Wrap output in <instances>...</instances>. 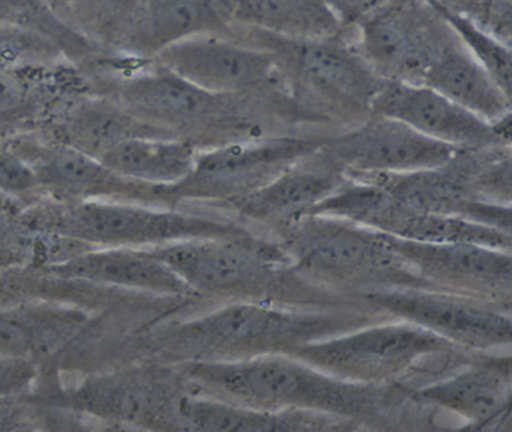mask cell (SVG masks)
I'll return each mask as SVG.
<instances>
[{"label":"cell","instance_id":"1","mask_svg":"<svg viewBox=\"0 0 512 432\" xmlns=\"http://www.w3.org/2000/svg\"><path fill=\"white\" fill-rule=\"evenodd\" d=\"M88 77L95 92L115 99L155 134L190 141L200 150L277 135L269 134V122L295 117L283 86L215 93L148 57L118 54Z\"/></svg>","mask_w":512,"mask_h":432},{"label":"cell","instance_id":"2","mask_svg":"<svg viewBox=\"0 0 512 432\" xmlns=\"http://www.w3.org/2000/svg\"><path fill=\"white\" fill-rule=\"evenodd\" d=\"M386 315L353 309L229 300L170 327L164 353L178 362H227L298 350L308 342L355 329Z\"/></svg>","mask_w":512,"mask_h":432},{"label":"cell","instance_id":"3","mask_svg":"<svg viewBox=\"0 0 512 432\" xmlns=\"http://www.w3.org/2000/svg\"><path fill=\"white\" fill-rule=\"evenodd\" d=\"M190 389L262 411H308L352 422L380 405L382 386L350 383L293 354L185 362Z\"/></svg>","mask_w":512,"mask_h":432},{"label":"cell","instance_id":"4","mask_svg":"<svg viewBox=\"0 0 512 432\" xmlns=\"http://www.w3.org/2000/svg\"><path fill=\"white\" fill-rule=\"evenodd\" d=\"M230 36L275 54L284 87L301 117L347 120L353 126L370 116L383 80L356 50L349 33L290 39L236 24Z\"/></svg>","mask_w":512,"mask_h":432},{"label":"cell","instance_id":"5","mask_svg":"<svg viewBox=\"0 0 512 432\" xmlns=\"http://www.w3.org/2000/svg\"><path fill=\"white\" fill-rule=\"evenodd\" d=\"M28 224L47 236L101 248H157L197 237L253 233L229 219L127 200H52L35 207Z\"/></svg>","mask_w":512,"mask_h":432},{"label":"cell","instance_id":"6","mask_svg":"<svg viewBox=\"0 0 512 432\" xmlns=\"http://www.w3.org/2000/svg\"><path fill=\"white\" fill-rule=\"evenodd\" d=\"M281 248L304 281L365 291L427 287L395 254L385 234L347 219L304 215L278 227Z\"/></svg>","mask_w":512,"mask_h":432},{"label":"cell","instance_id":"7","mask_svg":"<svg viewBox=\"0 0 512 432\" xmlns=\"http://www.w3.org/2000/svg\"><path fill=\"white\" fill-rule=\"evenodd\" d=\"M151 249L194 297L274 300L304 279L278 242L257 234L197 237Z\"/></svg>","mask_w":512,"mask_h":432},{"label":"cell","instance_id":"8","mask_svg":"<svg viewBox=\"0 0 512 432\" xmlns=\"http://www.w3.org/2000/svg\"><path fill=\"white\" fill-rule=\"evenodd\" d=\"M458 348L422 327L382 317L346 332L308 342L293 356L350 383L383 386L434 357Z\"/></svg>","mask_w":512,"mask_h":432},{"label":"cell","instance_id":"9","mask_svg":"<svg viewBox=\"0 0 512 432\" xmlns=\"http://www.w3.org/2000/svg\"><path fill=\"white\" fill-rule=\"evenodd\" d=\"M358 297L374 312L422 327L458 350L485 354L511 348V308L430 287L379 288Z\"/></svg>","mask_w":512,"mask_h":432},{"label":"cell","instance_id":"10","mask_svg":"<svg viewBox=\"0 0 512 432\" xmlns=\"http://www.w3.org/2000/svg\"><path fill=\"white\" fill-rule=\"evenodd\" d=\"M305 215L347 219L398 239L419 242H470L511 251V231L460 216L424 212L398 200L379 183L349 177ZM304 216V215H302Z\"/></svg>","mask_w":512,"mask_h":432},{"label":"cell","instance_id":"11","mask_svg":"<svg viewBox=\"0 0 512 432\" xmlns=\"http://www.w3.org/2000/svg\"><path fill=\"white\" fill-rule=\"evenodd\" d=\"M328 135L277 134L199 150L193 170L164 188L169 206L184 200H232L259 188L299 159L316 152Z\"/></svg>","mask_w":512,"mask_h":432},{"label":"cell","instance_id":"12","mask_svg":"<svg viewBox=\"0 0 512 432\" xmlns=\"http://www.w3.org/2000/svg\"><path fill=\"white\" fill-rule=\"evenodd\" d=\"M352 36L377 77L422 83L454 30L425 0H385L353 27Z\"/></svg>","mask_w":512,"mask_h":432},{"label":"cell","instance_id":"13","mask_svg":"<svg viewBox=\"0 0 512 432\" xmlns=\"http://www.w3.org/2000/svg\"><path fill=\"white\" fill-rule=\"evenodd\" d=\"M2 146L28 164L38 192L52 200H127L166 206L163 188L122 179L100 159L40 132L17 135Z\"/></svg>","mask_w":512,"mask_h":432},{"label":"cell","instance_id":"14","mask_svg":"<svg viewBox=\"0 0 512 432\" xmlns=\"http://www.w3.org/2000/svg\"><path fill=\"white\" fill-rule=\"evenodd\" d=\"M395 254L427 287L511 308L509 249L470 242H419L386 236Z\"/></svg>","mask_w":512,"mask_h":432},{"label":"cell","instance_id":"15","mask_svg":"<svg viewBox=\"0 0 512 432\" xmlns=\"http://www.w3.org/2000/svg\"><path fill=\"white\" fill-rule=\"evenodd\" d=\"M320 152L344 176L353 177L431 170L451 161L458 150L398 120L370 114L346 131L328 135Z\"/></svg>","mask_w":512,"mask_h":432},{"label":"cell","instance_id":"16","mask_svg":"<svg viewBox=\"0 0 512 432\" xmlns=\"http://www.w3.org/2000/svg\"><path fill=\"white\" fill-rule=\"evenodd\" d=\"M371 114L398 120L457 150L511 146V117L490 123L421 83L383 81Z\"/></svg>","mask_w":512,"mask_h":432},{"label":"cell","instance_id":"17","mask_svg":"<svg viewBox=\"0 0 512 432\" xmlns=\"http://www.w3.org/2000/svg\"><path fill=\"white\" fill-rule=\"evenodd\" d=\"M190 83L215 93H244L284 86L268 48L224 35L176 42L152 57Z\"/></svg>","mask_w":512,"mask_h":432},{"label":"cell","instance_id":"18","mask_svg":"<svg viewBox=\"0 0 512 432\" xmlns=\"http://www.w3.org/2000/svg\"><path fill=\"white\" fill-rule=\"evenodd\" d=\"M91 89L88 74L71 60L41 65L0 60V146L41 131L64 102Z\"/></svg>","mask_w":512,"mask_h":432},{"label":"cell","instance_id":"19","mask_svg":"<svg viewBox=\"0 0 512 432\" xmlns=\"http://www.w3.org/2000/svg\"><path fill=\"white\" fill-rule=\"evenodd\" d=\"M173 395L151 372L133 368L94 375L55 395L53 404L100 422L163 429Z\"/></svg>","mask_w":512,"mask_h":432},{"label":"cell","instance_id":"20","mask_svg":"<svg viewBox=\"0 0 512 432\" xmlns=\"http://www.w3.org/2000/svg\"><path fill=\"white\" fill-rule=\"evenodd\" d=\"M410 396L458 417L472 428H491L505 420L511 408V354H484V359L473 360L439 380L415 387Z\"/></svg>","mask_w":512,"mask_h":432},{"label":"cell","instance_id":"21","mask_svg":"<svg viewBox=\"0 0 512 432\" xmlns=\"http://www.w3.org/2000/svg\"><path fill=\"white\" fill-rule=\"evenodd\" d=\"M47 270L68 281L160 297H194L187 285L149 248L88 249L50 261Z\"/></svg>","mask_w":512,"mask_h":432},{"label":"cell","instance_id":"22","mask_svg":"<svg viewBox=\"0 0 512 432\" xmlns=\"http://www.w3.org/2000/svg\"><path fill=\"white\" fill-rule=\"evenodd\" d=\"M352 428L349 420L308 411H262L199 390L175 393L164 429L185 431H322Z\"/></svg>","mask_w":512,"mask_h":432},{"label":"cell","instance_id":"23","mask_svg":"<svg viewBox=\"0 0 512 432\" xmlns=\"http://www.w3.org/2000/svg\"><path fill=\"white\" fill-rule=\"evenodd\" d=\"M346 179L319 149L259 188L226 201L245 218L277 227L305 215Z\"/></svg>","mask_w":512,"mask_h":432},{"label":"cell","instance_id":"24","mask_svg":"<svg viewBox=\"0 0 512 432\" xmlns=\"http://www.w3.org/2000/svg\"><path fill=\"white\" fill-rule=\"evenodd\" d=\"M38 132L97 159L127 138L158 135L94 89L68 99Z\"/></svg>","mask_w":512,"mask_h":432},{"label":"cell","instance_id":"25","mask_svg":"<svg viewBox=\"0 0 512 432\" xmlns=\"http://www.w3.org/2000/svg\"><path fill=\"white\" fill-rule=\"evenodd\" d=\"M229 0H145L131 56H157L164 48L202 35L232 33Z\"/></svg>","mask_w":512,"mask_h":432},{"label":"cell","instance_id":"26","mask_svg":"<svg viewBox=\"0 0 512 432\" xmlns=\"http://www.w3.org/2000/svg\"><path fill=\"white\" fill-rule=\"evenodd\" d=\"M490 123L511 117V96L473 59L457 35L428 66L422 83Z\"/></svg>","mask_w":512,"mask_h":432},{"label":"cell","instance_id":"27","mask_svg":"<svg viewBox=\"0 0 512 432\" xmlns=\"http://www.w3.org/2000/svg\"><path fill=\"white\" fill-rule=\"evenodd\" d=\"M199 150L181 138L137 135L107 150L100 161L122 179L169 188L190 174Z\"/></svg>","mask_w":512,"mask_h":432},{"label":"cell","instance_id":"28","mask_svg":"<svg viewBox=\"0 0 512 432\" xmlns=\"http://www.w3.org/2000/svg\"><path fill=\"white\" fill-rule=\"evenodd\" d=\"M229 5L233 23L281 38L352 35L322 0H229Z\"/></svg>","mask_w":512,"mask_h":432},{"label":"cell","instance_id":"29","mask_svg":"<svg viewBox=\"0 0 512 432\" xmlns=\"http://www.w3.org/2000/svg\"><path fill=\"white\" fill-rule=\"evenodd\" d=\"M83 320L80 312L68 309L0 308V356L35 360L38 354L67 341Z\"/></svg>","mask_w":512,"mask_h":432},{"label":"cell","instance_id":"30","mask_svg":"<svg viewBox=\"0 0 512 432\" xmlns=\"http://www.w3.org/2000/svg\"><path fill=\"white\" fill-rule=\"evenodd\" d=\"M145 0H67L59 17L106 50L130 54Z\"/></svg>","mask_w":512,"mask_h":432},{"label":"cell","instance_id":"31","mask_svg":"<svg viewBox=\"0 0 512 432\" xmlns=\"http://www.w3.org/2000/svg\"><path fill=\"white\" fill-rule=\"evenodd\" d=\"M0 24L25 27L49 36L82 69L89 68L107 51L71 29L43 0H0Z\"/></svg>","mask_w":512,"mask_h":432},{"label":"cell","instance_id":"32","mask_svg":"<svg viewBox=\"0 0 512 432\" xmlns=\"http://www.w3.org/2000/svg\"><path fill=\"white\" fill-rule=\"evenodd\" d=\"M436 9V8H434ZM439 11V9H436ZM446 23L454 30L461 44L478 60L479 65L496 81L497 86L511 96L512 53L511 45L494 38L473 21L451 12L439 11Z\"/></svg>","mask_w":512,"mask_h":432},{"label":"cell","instance_id":"33","mask_svg":"<svg viewBox=\"0 0 512 432\" xmlns=\"http://www.w3.org/2000/svg\"><path fill=\"white\" fill-rule=\"evenodd\" d=\"M37 380V360L0 356V399L28 395Z\"/></svg>","mask_w":512,"mask_h":432},{"label":"cell","instance_id":"34","mask_svg":"<svg viewBox=\"0 0 512 432\" xmlns=\"http://www.w3.org/2000/svg\"><path fill=\"white\" fill-rule=\"evenodd\" d=\"M341 21L347 32L352 33L353 27L379 8L385 0H322Z\"/></svg>","mask_w":512,"mask_h":432},{"label":"cell","instance_id":"35","mask_svg":"<svg viewBox=\"0 0 512 432\" xmlns=\"http://www.w3.org/2000/svg\"><path fill=\"white\" fill-rule=\"evenodd\" d=\"M439 11L460 15L478 24L487 8L488 0H425Z\"/></svg>","mask_w":512,"mask_h":432},{"label":"cell","instance_id":"36","mask_svg":"<svg viewBox=\"0 0 512 432\" xmlns=\"http://www.w3.org/2000/svg\"><path fill=\"white\" fill-rule=\"evenodd\" d=\"M46 5H49L56 14H61L62 9H64L65 3L67 0H43Z\"/></svg>","mask_w":512,"mask_h":432}]
</instances>
